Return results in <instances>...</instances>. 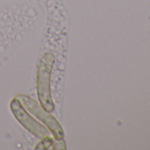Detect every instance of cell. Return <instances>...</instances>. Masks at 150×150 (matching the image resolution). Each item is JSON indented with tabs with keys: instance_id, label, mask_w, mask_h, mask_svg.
<instances>
[{
	"instance_id": "cell-1",
	"label": "cell",
	"mask_w": 150,
	"mask_h": 150,
	"mask_svg": "<svg viewBox=\"0 0 150 150\" xmlns=\"http://www.w3.org/2000/svg\"><path fill=\"white\" fill-rule=\"evenodd\" d=\"M54 64V54L46 52L41 57L36 71V93L38 100L40 104L50 112L55 110L50 89V77Z\"/></svg>"
},
{
	"instance_id": "cell-2",
	"label": "cell",
	"mask_w": 150,
	"mask_h": 150,
	"mask_svg": "<svg viewBox=\"0 0 150 150\" xmlns=\"http://www.w3.org/2000/svg\"><path fill=\"white\" fill-rule=\"evenodd\" d=\"M16 98L21 103V104L28 111L35 116L48 127L56 140L64 139V132L57 119L53 115H51L50 111L46 110L40 103H38L35 100L29 97L28 96L18 95L16 96Z\"/></svg>"
},
{
	"instance_id": "cell-3",
	"label": "cell",
	"mask_w": 150,
	"mask_h": 150,
	"mask_svg": "<svg viewBox=\"0 0 150 150\" xmlns=\"http://www.w3.org/2000/svg\"><path fill=\"white\" fill-rule=\"evenodd\" d=\"M10 110L18 122L30 133L41 139L50 137V130L46 126L36 121V119H35L32 116H30L28 110L16 97L12 99V101L10 102Z\"/></svg>"
},
{
	"instance_id": "cell-4",
	"label": "cell",
	"mask_w": 150,
	"mask_h": 150,
	"mask_svg": "<svg viewBox=\"0 0 150 150\" xmlns=\"http://www.w3.org/2000/svg\"><path fill=\"white\" fill-rule=\"evenodd\" d=\"M54 140L50 137L42 139L41 141L36 145L35 149H53Z\"/></svg>"
}]
</instances>
